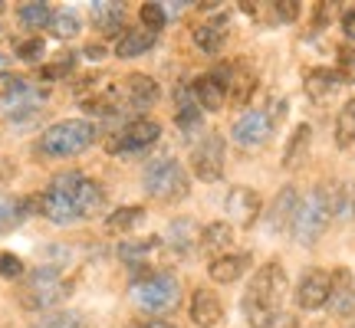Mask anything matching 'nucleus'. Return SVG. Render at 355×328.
<instances>
[{"label":"nucleus","mask_w":355,"mask_h":328,"mask_svg":"<svg viewBox=\"0 0 355 328\" xmlns=\"http://www.w3.org/2000/svg\"><path fill=\"white\" fill-rule=\"evenodd\" d=\"M7 69H10V60L0 53V79H7Z\"/></svg>","instance_id":"a18cd8bd"},{"label":"nucleus","mask_w":355,"mask_h":328,"mask_svg":"<svg viewBox=\"0 0 355 328\" xmlns=\"http://www.w3.org/2000/svg\"><path fill=\"white\" fill-rule=\"evenodd\" d=\"M220 73H224V82H227V102L230 105H247L250 95L257 92V73L254 66L247 63V60H234V63L220 66Z\"/></svg>","instance_id":"4468645a"},{"label":"nucleus","mask_w":355,"mask_h":328,"mask_svg":"<svg viewBox=\"0 0 355 328\" xmlns=\"http://www.w3.org/2000/svg\"><path fill=\"white\" fill-rule=\"evenodd\" d=\"M191 95L201 105V112H220L227 105V82H224V73L220 69H211L191 82Z\"/></svg>","instance_id":"2eb2a0df"},{"label":"nucleus","mask_w":355,"mask_h":328,"mask_svg":"<svg viewBox=\"0 0 355 328\" xmlns=\"http://www.w3.org/2000/svg\"><path fill=\"white\" fill-rule=\"evenodd\" d=\"M158 138H162V125H158L155 118L139 115V118H132L128 125H122L112 138L105 141V152L109 154H135V152L152 148Z\"/></svg>","instance_id":"1a4fd4ad"},{"label":"nucleus","mask_w":355,"mask_h":328,"mask_svg":"<svg viewBox=\"0 0 355 328\" xmlns=\"http://www.w3.org/2000/svg\"><path fill=\"white\" fill-rule=\"evenodd\" d=\"M316 328H326V325H316Z\"/></svg>","instance_id":"de8ad7c7"},{"label":"nucleus","mask_w":355,"mask_h":328,"mask_svg":"<svg viewBox=\"0 0 355 328\" xmlns=\"http://www.w3.org/2000/svg\"><path fill=\"white\" fill-rule=\"evenodd\" d=\"M40 217H46L56 227H69L79 220H92L105 207V194L92 177L79 171H63L50 181V188L37 194Z\"/></svg>","instance_id":"f257e3e1"},{"label":"nucleus","mask_w":355,"mask_h":328,"mask_svg":"<svg viewBox=\"0 0 355 328\" xmlns=\"http://www.w3.org/2000/svg\"><path fill=\"white\" fill-rule=\"evenodd\" d=\"M128 295L141 312H168L181 299V282L171 273H145L128 286Z\"/></svg>","instance_id":"423d86ee"},{"label":"nucleus","mask_w":355,"mask_h":328,"mask_svg":"<svg viewBox=\"0 0 355 328\" xmlns=\"http://www.w3.org/2000/svg\"><path fill=\"white\" fill-rule=\"evenodd\" d=\"M0 276L3 279H24L26 276L24 259L13 256V253H0Z\"/></svg>","instance_id":"58836bf2"},{"label":"nucleus","mask_w":355,"mask_h":328,"mask_svg":"<svg viewBox=\"0 0 355 328\" xmlns=\"http://www.w3.org/2000/svg\"><path fill=\"white\" fill-rule=\"evenodd\" d=\"M122 95H125L135 109H152L158 95H162V89L155 82L152 76H145V73H132V76L122 82Z\"/></svg>","instance_id":"aec40b11"},{"label":"nucleus","mask_w":355,"mask_h":328,"mask_svg":"<svg viewBox=\"0 0 355 328\" xmlns=\"http://www.w3.org/2000/svg\"><path fill=\"white\" fill-rule=\"evenodd\" d=\"M175 105H178V112H175L178 128H181L184 135H194V131L201 128L204 112H201V105L194 102V95H191V86L178 89V92H175Z\"/></svg>","instance_id":"5701e85b"},{"label":"nucleus","mask_w":355,"mask_h":328,"mask_svg":"<svg viewBox=\"0 0 355 328\" xmlns=\"http://www.w3.org/2000/svg\"><path fill=\"white\" fill-rule=\"evenodd\" d=\"M296 207H300V194L296 188H283L277 194V201L270 207V230L279 233V230H290L293 227V217H296Z\"/></svg>","instance_id":"a878e982"},{"label":"nucleus","mask_w":355,"mask_h":328,"mask_svg":"<svg viewBox=\"0 0 355 328\" xmlns=\"http://www.w3.org/2000/svg\"><path fill=\"white\" fill-rule=\"evenodd\" d=\"M273 135V122H270V115L260 112V109H250V112H243L234 128H230V138L237 141L241 148H263L266 141Z\"/></svg>","instance_id":"ddd939ff"},{"label":"nucleus","mask_w":355,"mask_h":328,"mask_svg":"<svg viewBox=\"0 0 355 328\" xmlns=\"http://www.w3.org/2000/svg\"><path fill=\"white\" fill-rule=\"evenodd\" d=\"M46 99H50V89L33 86L30 79H0V115L10 118V122L33 118Z\"/></svg>","instance_id":"0eeeda50"},{"label":"nucleus","mask_w":355,"mask_h":328,"mask_svg":"<svg viewBox=\"0 0 355 328\" xmlns=\"http://www.w3.org/2000/svg\"><path fill=\"white\" fill-rule=\"evenodd\" d=\"M329 295H332V273L326 269H309L300 286H296V305L303 312H319L329 305Z\"/></svg>","instance_id":"f8f14e48"},{"label":"nucleus","mask_w":355,"mask_h":328,"mask_svg":"<svg viewBox=\"0 0 355 328\" xmlns=\"http://www.w3.org/2000/svg\"><path fill=\"white\" fill-rule=\"evenodd\" d=\"M224 210L230 217V227L237 224V227H254L257 220H260V210H263V201H260V194L254 188H230V194L224 197Z\"/></svg>","instance_id":"9b49d317"},{"label":"nucleus","mask_w":355,"mask_h":328,"mask_svg":"<svg viewBox=\"0 0 355 328\" xmlns=\"http://www.w3.org/2000/svg\"><path fill=\"white\" fill-rule=\"evenodd\" d=\"M86 56H89V60H102V56H105V46H102V43H99V46H96V43H89Z\"/></svg>","instance_id":"c03bdc74"},{"label":"nucleus","mask_w":355,"mask_h":328,"mask_svg":"<svg viewBox=\"0 0 355 328\" xmlns=\"http://www.w3.org/2000/svg\"><path fill=\"white\" fill-rule=\"evenodd\" d=\"M332 316H352L355 312V279L349 269H336L332 273V295H329Z\"/></svg>","instance_id":"6ab92c4d"},{"label":"nucleus","mask_w":355,"mask_h":328,"mask_svg":"<svg viewBox=\"0 0 355 328\" xmlns=\"http://www.w3.org/2000/svg\"><path fill=\"white\" fill-rule=\"evenodd\" d=\"M270 7H273V20L293 24V20L300 17V7H303V3H296V0H277V3H270Z\"/></svg>","instance_id":"ea45409f"},{"label":"nucleus","mask_w":355,"mask_h":328,"mask_svg":"<svg viewBox=\"0 0 355 328\" xmlns=\"http://www.w3.org/2000/svg\"><path fill=\"white\" fill-rule=\"evenodd\" d=\"M17 17L26 30H46L53 24V7L46 0H30V3H20L17 7Z\"/></svg>","instance_id":"7c9ffc66"},{"label":"nucleus","mask_w":355,"mask_h":328,"mask_svg":"<svg viewBox=\"0 0 355 328\" xmlns=\"http://www.w3.org/2000/svg\"><path fill=\"white\" fill-rule=\"evenodd\" d=\"M286 295V269L279 263H263L254 273L250 286L243 292V316L254 328H263L273 316H279V305Z\"/></svg>","instance_id":"f03ea898"},{"label":"nucleus","mask_w":355,"mask_h":328,"mask_svg":"<svg viewBox=\"0 0 355 328\" xmlns=\"http://www.w3.org/2000/svg\"><path fill=\"white\" fill-rule=\"evenodd\" d=\"M162 237H141V240H122L119 246V256L125 259L128 266H135V269H145V263L152 259L155 253L162 250Z\"/></svg>","instance_id":"cd10ccee"},{"label":"nucleus","mask_w":355,"mask_h":328,"mask_svg":"<svg viewBox=\"0 0 355 328\" xmlns=\"http://www.w3.org/2000/svg\"><path fill=\"white\" fill-rule=\"evenodd\" d=\"M141 184L148 190V197H155V201H162V203H171V201H184L188 197L191 177L178 161L162 158V161H152L145 167Z\"/></svg>","instance_id":"6e6552de"},{"label":"nucleus","mask_w":355,"mask_h":328,"mask_svg":"<svg viewBox=\"0 0 355 328\" xmlns=\"http://www.w3.org/2000/svg\"><path fill=\"white\" fill-rule=\"evenodd\" d=\"M263 328H296V318H293L290 312H279V316H273Z\"/></svg>","instance_id":"37998d69"},{"label":"nucleus","mask_w":355,"mask_h":328,"mask_svg":"<svg viewBox=\"0 0 355 328\" xmlns=\"http://www.w3.org/2000/svg\"><path fill=\"white\" fill-rule=\"evenodd\" d=\"M343 33H345V39L355 43V3L343 10Z\"/></svg>","instance_id":"79ce46f5"},{"label":"nucleus","mask_w":355,"mask_h":328,"mask_svg":"<svg viewBox=\"0 0 355 328\" xmlns=\"http://www.w3.org/2000/svg\"><path fill=\"white\" fill-rule=\"evenodd\" d=\"M33 328H86V322L76 312H46Z\"/></svg>","instance_id":"c9c22d12"},{"label":"nucleus","mask_w":355,"mask_h":328,"mask_svg":"<svg viewBox=\"0 0 355 328\" xmlns=\"http://www.w3.org/2000/svg\"><path fill=\"white\" fill-rule=\"evenodd\" d=\"M247 269H250V256H247V253H227V256H217V259H211L207 276L214 279L217 286H230V282H237Z\"/></svg>","instance_id":"412c9836"},{"label":"nucleus","mask_w":355,"mask_h":328,"mask_svg":"<svg viewBox=\"0 0 355 328\" xmlns=\"http://www.w3.org/2000/svg\"><path fill=\"white\" fill-rule=\"evenodd\" d=\"M43 53H46V43L40 37H30V39H20V43H17V56L26 60V63H40Z\"/></svg>","instance_id":"e433bc0d"},{"label":"nucleus","mask_w":355,"mask_h":328,"mask_svg":"<svg viewBox=\"0 0 355 328\" xmlns=\"http://www.w3.org/2000/svg\"><path fill=\"white\" fill-rule=\"evenodd\" d=\"M37 210V197H24V201H13V197H3L0 194V233H10V230H17L20 224H24L26 217Z\"/></svg>","instance_id":"b1692460"},{"label":"nucleus","mask_w":355,"mask_h":328,"mask_svg":"<svg viewBox=\"0 0 355 328\" xmlns=\"http://www.w3.org/2000/svg\"><path fill=\"white\" fill-rule=\"evenodd\" d=\"M224 154H227V145L220 135H204L198 145H194V152H191V171L198 181L204 184H214L224 177Z\"/></svg>","instance_id":"9d476101"},{"label":"nucleus","mask_w":355,"mask_h":328,"mask_svg":"<svg viewBox=\"0 0 355 328\" xmlns=\"http://www.w3.org/2000/svg\"><path fill=\"white\" fill-rule=\"evenodd\" d=\"M139 17H141V24H145V30L155 33V37H158V33L165 30V24H168V13H165L162 3H141Z\"/></svg>","instance_id":"72a5a7b5"},{"label":"nucleus","mask_w":355,"mask_h":328,"mask_svg":"<svg viewBox=\"0 0 355 328\" xmlns=\"http://www.w3.org/2000/svg\"><path fill=\"white\" fill-rule=\"evenodd\" d=\"M165 243L178 253V256H184V253H188L191 246H194V243H201V230L194 227V224H191L188 217H178L175 224L168 227Z\"/></svg>","instance_id":"c756f323"},{"label":"nucleus","mask_w":355,"mask_h":328,"mask_svg":"<svg viewBox=\"0 0 355 328\" xmlns=\"http://www.w3.org/2000/svg\"><path fill=\"white\" fill-rule=\"evenodd\" d=\"M224 39H227V17L220 13V17H211V20H204L201 26H194V46L204 53H220L224 46Z\"/></svg>","instance_id":"4be33fe9"},{"label":"nucleus","mask_w":355,"mask_h":328,"mask_svg":"<svg viewBox=\"0 0 355 328\" xmlns=\"http://www.w3.org/2000/svg\"><path fill=\"white\" fill-rule=\"evenodd\" d=\"M69 289H73V282L60 273V266H37L20 279L17 302L30 312H50L53 305H60L69 295Z\"/></svg>","instance_id":"20e7f679"},{"label":"nucleus","mask_w":355,"mask_h":328,"mask_svg":"<svg viewBox=\"0 0 355 328\" xmlns=\"http://www.w3.org/2000/svg\"><path fill=\"white\" fill-rule=\"evenodd\" d=\"M96 141V128L86 118H63L40 135L37 152L46 158H76Z\"/></svg>","instance_id":"39448f33"},{"label":"nucleus","mask_w":355,"mask_h":328,"mask_svg":"<svg viewBox=\"0 0 355 328\" xmlns=\"http://www.w3.org/2000/svg\"><path fill=\"white\" fill-rule=\"evenodd\" d=\"M191 322L198 328H214L224 322V305L211 289H194V295H191Z\"/></svg>","instance_id":"f3484780"},{"label":"nucleus","mask_w":355,"mask_h":328,"mask_svg":"<svg viewBox=\"0 0 355 328\" xmlns=\"http://www.w3.org/2000/svg\"><path fill=\"white\" fill-rule=\"evenodd\" d=\"M53 37H60V39H69V37H76L79 33V17L73 10H60V13H53Z\"/></svg>","instance_id":"f704fd0d"},{"label":"nucleus","mask_w":355,"mask_h":328,"mask_svg":"<svg viewBox=\"0 0 355 328\" xmlns=\"http://www.w3.org/2000/svg\"><path fill=\"white\" fill-rule=\"evenodd\" d=\"M128 328H145V322H139V325H128Z\"/></svg>","instance_id":"49530a36"},{"label":"nucleus","mask_w":355,"mask_h":328,"mask_svg":"<svg viewBox=\"0 0 355 328\" xmlns=\"http://www.w3.org/2000/svg\"><path fill=\"white\" fill-rule=\"evenodd\" d=\"M355 145V99H349L336 115V148Z\"/></svg>","instance_id":"2f4dec72"},{"label":"nucleus","mask_w":355,"mask_h":328,"mask_svg":"<svg viewBox=\"0 0 355 328\" xmlns=\"http://www.w3.org/2000/svg\"><path fill=\"white\" fill-rule=\"evenodd\" d=\"M309 145H313V128L303 122V125L293 128V138L286 141V152H283V167H286V171L303 167L306 158H309Z\"/></svg>","instance_id":"bb28decb"},{"label":"nucleus","mask_w":355,"mask_h":328,"mask_svg":"<svg viewBox=\"0 0 355 328\" xmlns=\"http://www.w3.org/2000/svg\"><path fill=\"white\" fill-rule=\"evenodd\" d=\"M155 33H148L145 26L141 30H125L122 37L115 39V56L119 60H135V56H145V53L155 46Z\"/></svg>","instance_id":"c85d7f7f"},{"label":"nucleus","mask_w":355,"mask_h":328,"mask_svg":"<svg viewBox=\"0 0 355 328\" xmlns=\"http://www.w3.org/2000/svg\"><path fill=\"white\" fill-rule=\"evenodd\" d=\"M73 69H76V56H60L56 63L43 66V69H40V76L46 79V82H53V79H63V76H69Z\"/></svg>","instance_id":"4c0bfd02"},{"label":"nucleus","mask_w":355,"mask_h":328,"mask_svg":"<svg viewBox=\"0 0 355 328\" xmlns=\"http://www.w3.org/2000/svg\"><path fill=\"white\" fill-rule=\"evenodd\" d=\"M336 214H339V190H329V188L309 190V197L300 201L296 217H293V227H290L293 240L300 246H316L322 240V233L329 230Z\"/></svg>","instance_id":"7ed1b4c3"},{"label":"nucleus","mask_w":355,"mask_h":328,"mask_svg":"<svg viewBox=\"0 0 355 328\" xmlns=\"http://www.w3.org/2000/svg\"><path fill=\"white\" fill-rule=\"evenodd\" d=\"M343 86H345L343 76H339L336 69H322V66H319V69H309V73L303 76L306 95H309L313 102H319V105H322V102H329Z\"/></svg>","instance_id":"a211bd4d"},{"label":"nucleus","mask_w":355,"mask_h":328,"mask_svg":"<svg viewBox=\"0 0 355 328\" xmlns=\"http://www.w3.org/2000/svg\"><path fill=\"white\" fill-rule=\"evenodd\" d=\"M343 82H355V46H343L339 50V69H336Z\"/></svg>","instance_id":"a19ab883"},{"label":"nucleus","mask_w":355,"mask_h":328,"mask_svg":"<svg viewBox=\"0 0 355 328\" xmlns=\"http://www.w3.org/2000/svg\"><path fill=\"white\" fill-rule=\"evenodd\" d=\"M89 13H92V24H96V30L102 37H122V30H125V3H119V0H96Z\"/></svg>","instance_id":"dca6fc26"},{"label":"nucleus","mask_w":355,"mask_h":328,"mask_svg":"<svg viewBox=\"0 0 355 328\" xmlns=\"http://www.w3.org/2000/svg\"><path fill=\"white\" fill-rule=\"evenodd\" d=\"M230 243H234V227H230L227 220H214V224H207L201 230V246L204 253H211V256H227L230 253Z\"/></svg>","instance_id":"393cba45"},{"label":"nucleus","mask_w":355,"mask_h":328,"mask_svg":"<svg viewBox=\"0 0 355 328\" xmlns=\"http://www.w3.org/2000/svg\"><path fill=\"white\" fill-rule=\"evenodd\" d=\"M141 217H145V210H141V207H119V210L105 220V230H109V233H115V237H122V233H128V230L139 224Z\"/></svg>","instance_id":"473e14b6"}]
</instances>
